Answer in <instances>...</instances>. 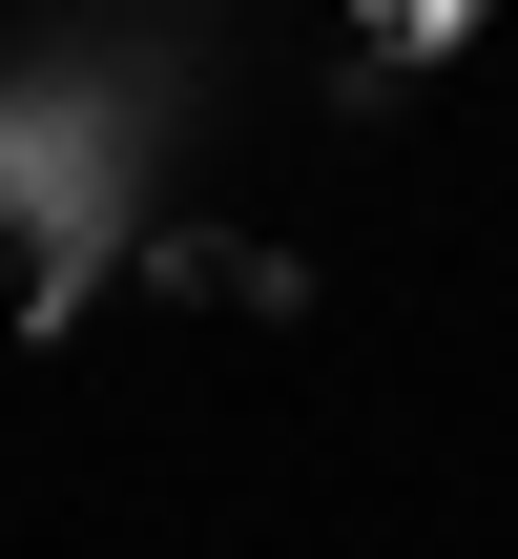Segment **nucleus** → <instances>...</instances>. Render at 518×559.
Returning <instances> with one entry per match:
<instances>
[{
    "instance_id": "obj_1",
    "label": "nucleus",
    "mask_w": 518,
    "mask_h": 559,
    "mask_svg": "<svg viewBox=\"0 0 518 559\" xmlns=\"http://www.w3.org/2000/svg\"><path fill=\"white\" fill-rule=\"evenodd\" d=\"M104 270H125L145 311H249V332H291V311H311V249H270V228H187V207H145Z\"/></svg>"
},
{
    "instance_id": "obj_2",
    "label": "nucleus",
    "mask_w": 518,
    "mask_h": 559,
    "mask_svg": "<svg viewBox=\"0 0 518 559\" xmlns=\"http://www.w3.org/2000/svg\"><path fill=\"white\" fill-rule=\"evenodd\" d=\"M478 21H498V0H353V41H332V83H353V104H415V83H436V62H457Z\"/></svg>"
}]
</instances>
